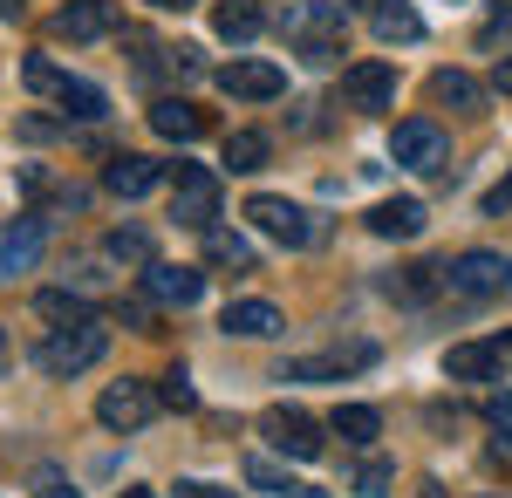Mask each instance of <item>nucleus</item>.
<instances>
[{
	"label": "nucleus",
	"instance_id": "1",
	"mask_svg": "<svg viewBox=\"0 0 512 498\" xmlns=\"http://www.w3.org/2000/svg\"><path fill=\"white\" fill-rule=\"evenodd\" d=\"M342 28H349V7L342 0H294L280 14V35L294 41L301 62H335L342 55Z\"/></svg>",
	"mask_w": 512,
	"mask_h": 498
},
{
	"label": "nucleus",
	"instance_id": "2",
	"mask_svg": "<svg viewBox=\"0 0 512 498\" xmlns=\"http://www.w3.org/2000/svg\"><path fill=\"white\" fill-rule=\"evenodd\" d=\"M103 348H110V328H103V321H76V328H55V335L35 348V369L55 376V383H69L89 362H103Z\"/></svg>",
	"mask_w": 512,
	"mask_h": 498
},
{
	"label": "nucleus",
	"instance_id": "3",
	"mask_svg": "<svg viewBox=\"0 0 512 498\" xmlns=\"http://www.w3.org/2000/svg\"><path fill=\"white\" fill-rule=\"evenodd\" d=\"M369 362H376V342H335V348H315V355L280 362L274 383H342V376L369 369Z\"/></svg>",
	"mask_w": 512,
	"mask_h": 498
},
{
	"label": "nucleus",
	"instance_id": "4",
	"mask_svg": "<svg viewBox=\"0 0 512 498\" xmlns=\"http://www.w3.org/2000/svg\"><path fill=\"white\" fill-rule=\"evenodd\" d=\"M444 287H451L458 301H492V294L512 287V260L492 253V246H472V253H458V260L444 267Z\"/></svg>",
	"mask_w": 512,
	"mask_h": 498
},
{
	"label": "nucleus",
	"instance_id": "5",
	"mask_svg": "<svg viewBox=\"0 0 512 498\" xmlns=\"http://www.w3.org/2000/svg\"><path fill=\"white\" fill-rule=\"evenodd\" d=\"M171 219L192 226V232H212V219H219V171L178 164L171 171Z\"/></svg>",
	"mask_w": 512,
	"mask_h": 498
},
{
	"label": "nucleus",
	"instance_id": "6",
	"mask_svg": "<svg viewBox=\"0 0 512 498\" xmlns=\"http://www.w3.org/2000/svg\"><path fill=\"white\" fill-rule=\"evenodd\" d=\"M246 219L267 232V239H280V246H315V239H321L315 212H308V205H294V198H274V192L246 198Z\"/></svg>",
	"mask_w": 512,
	"mask_h": 498
},
{
	"label": "nucleus",
	"instance_id": "7",
	"mask_svg": "<svg viewBox=\"0 0 512 498\" xmlns=\"http://www.w3.org/2000/svg\"><path fill=\"white\" fill-rule=\"evenodd\" d=\"M335 103L355 110V116H383L396 103V69H390V62H355V69H342Z\"/></svg>",
	"mask_w": 512,
	"mask_h": 498
},
{
	"label": "nucleus",
	"instance_id": "8",
	"mask_svg": "<svg viewBox=\"0 0 512 498\" xmlns=\"http://www.w3.org/2000/svg\"><path fill=\"white\" fill-rule=\"evenodd\" d=\"M260 430H267V444H274L280 458H294V464L321 458V423L308 417V410H294V403H274V410L260 417Z\"/></svg>",
	"mask_w": 512,
	"mask_h": 498
},
{
	"label": "nucleus",
	"instance_id": "9",
	"mask_svg": "<svg viewBox=\"0 0 512 498\" xmlns=\"http://www.w3.org/2000/svg\"><path fill=\"white\" fill-rule=\"evenodd\" d=\"M219 89L233 103H274V96H287V69L280 62H260V55H233L219 69Z\"/></svg>",
	"mask_w": 512,
	"mask_h": 498
},
{
	"label": "nucleus",
	"instance_id": "10",
	"mask_svg": "<svg viewBox=\"0 0 512 498\" xmlns=\"http://www.w3.org/2000/svg\"><path fill=\"white\" fill-rule=\"evenodd\" d=\"M151 417H158V389H144V383H110L96 396V423L103 430H144Z\"/></svg>",
	"mask_w": 512,
	"mask_h": 498
},
{
	"label": "nucleus",
	"instance_id": "11",
	"mask_svg": "<svg viewBox=\"0 0 512 498\" xmlns=\"http://www.w3.org/2000/svg\"><path fill=\"white\" fill-rule=\"evenodd\" d=\"M390 157L410 164V171H437V164H444V130H437L431 116H410V123H396Z\"/></svg>",
	"mask_w": 512,
	"mask_h": 498
},
{
	"label": "nucleus",
	"instance_id": "12",
	"mask_svg": "<svg viewBox=\"0 0 512 498\" xmlns=\"http://www.w3.org/2000/svg\"><path fill=\"white\" fill-rule=\"evenodd\" d=\"M41 246H48V219H14V226H0V280H14V273H35Z\"/></svg>",
	"mask_w": 512,
	"mask_h": 498
},
{
	"label": "nucleus",
	"instance_id": "13",
	"mask_svg": "<svg viewBox=\"0 0 512 498\" xmlns=\"http://www.w3.org/2000/svg\"><path fill=\"white\" fill-rule=\"evenodd\" d=\"M444 376L451 383H499L506 376V342H458L444 355Z\"/></svg>",
	"mask_w": 512,
	"mask_h": 498
},
{
	"label": "nucleus",
	"instance_id": "14",
	"mask_svg": "<svg viewBox=\"0 0 512 498\" xmlns=\"http://www.w3.org/2000/svg\"><path fill=\"white\" fill-rule=\"evenodd\" d=\"M117 0H69L62 14H55V35H69V41H103V35H117Z\"/></svg>",
	"mask_w": 512,
	"mask_h": 498
},
{
	"label": "nucleus",
	"instance_id": "15",
	"mask_svg": "<svg viewBox=\"0 0 512 498\" xmlns=\"http://www.w3.org/2000/svg\"><path fill=\"white\" fill-rule=\"evenodd\" d=\"M144 287H151V301H164V307H198L205 301V273L198 267H164V260H151V267H144Z\"/></svg>",
	"mask_w": 512,
	"mask_h": 498
},
{
	"label": "nucleus",
	"instance_id": "16",
	"mask_svg": "<svg viewBox=\"0 0 512 498\" xmlns=\"http://www.w3.org/2000/svg\"><path fill=\"white\" fill-rule=\"evenodd\" d=\"M219 328H226V335H239V342H267V335H280L287 321H280L274 301H226Z\"/></svg>",
	"mask_w": 512,
	"mask_h": 498
},
{
	"label": "nucleus",
	"instance_id": "17",
	"mask_svg": "<svg viewBox=\"0 0 512 498\" xmlns=\"http://www.w3.org/2000/svg\"><path fill=\"white\" fill-rule=\"evenodd\" d=\"M158 178H164V164H151V157H110L103 192H110V198H144Z\"/></svg>",
	"mask_w": 512,
	"mask_h": 498
},
{
	"label": "nucleus",
	"instance_id": "18",
	"mask_svg": "<svg viewBox=\"0 0 512 498\" xmlns=\"http://www.w3.org/2000/svg\"><path fill=\"white\" fill-rule=\"evenodd\" d=\"M424 226H431V219H424L417 198H383V205L369 212V232H376V239H417Z\"/></svg>",
	"mask_w": 512,
	"mask_h": 498
},
{
	"label": "nucleus",
	"instance_id": "19",
	"mask_svg": "<svg viewBox=\"0 0 512 498\" xmlns=\"http://www.w3.org/2000/svg\"><path fill=\"white\" fill-rule=\"evenodd\" d=\"M151 130L171 137V144H192V137H205V116H198L185 96H158V103H151Z\"/></svg>",
	"mask_w": 512,
	"mask_h": 498
},
{
	"label": "nucleus",
	"instance_id": "20",
	"mask_svg": "<svg viewBox=\"0 0 512 498\" xmlns=\"http://www.w3.org/2000/svg\"><path fill=\"white\" fill-rule=\"evenodd\" d=\"M212 28H219V41H253L260 28H267V14H260V0H219V14H212Z\"/></svg>",
	"mask_w": 512,
	"mask_h": 498
},
{
	"label": "nucleus",
	"instance_id": "21",
	"mask_svg": "<svg viewBox=\"0 0 512 498\" xmlns=\"http://www.w3.org/2000/svg\"><path fill=\"white\" fill-rule=\"evenodd\" d=\"M55 103H62V116H76V123H96V116H110V96L96 89V82L69 76L62 89H55Z\"/></svg>",
	"mask_w": 512,
	"mask_h": 498
},
{
	"label": "nucleus",
	"instance_id": "22",
	"mask_svg": "<svg viewBox=\"0 0 512 498\" xmlns=\"http://www.w3.org/2000/svg\"><path fill=\"white\" fill-rule=\"evenodd\" d=\"M369 21H376V35H383V41H424L417 7H403V0H376V7H369Z\"/></svg>",
	"mask_w": 512,
	"mask_h": 498
},
{
	"label": "nucleus",
	"instance_id": "23",
	"mask_svg": "<svg viewBox=\"0 0 512 498\" xmlns=\"http://www.w3.org/2000/svg\"><path fill=\"white\" fill-rule=\"evenodd\" d=\"M328 430H335L342 444H376V437H383V417H376L369 403H342V410L328 417Z\"/></svg>",
	"mask_w": 512,
	"mask_h": 498
},
{
	"label": "nucleus",
	"instance_id": "24",
	"mask_svg": "<svg viewBox=\"0 0 512 498\" xmlns=\"http://www.w3.org/2000/svg\"><path fill=\"white\" fill-rule=\"evenodd\" d=\"M103 253H110L117 267H151V260H158V246H151V232H137V226H117L110 239H103Z\"/></svg>",
	"mask_w": 512,
	"mask_h": 498
},
{
	"label": "nucleus",
	"instance_id": "25",
	"mask_svg": "<svg viewBox=\"0 0 512 498\" xmlns=\"http://www.w3.org/2000/svg\"><path fill=\"white\" fill-rule=\"evenodd\" d=\"M431 96H437V103H451V110H478V103H485V89H478L465 69H437V76H431Z\"/></svg>",
	"mask_w": 512,
	"mask_h": 498
},
{
	"label": "nucleus",
	"instance_id": "26",
	"mask_svg": "<svg viewBox=\"0 0 512 498\" xmlns=\"http://www.w3.org/2000/svg\"><path fill=\"white\" fill-rule=\"evenodd\" d=\"M383 287H390L396 301H431L437 287H444V267H403V273H390Z\"/></svg>",
	"mask_w": 512,
	"mask_h": 498
},
{
	"label": "nucleus",
	"instance_id": "27",
	"mask_svg": "<svg viewBox=\"0 0 512 498\" xmlns=\"http://www.w3.org/2000/svg\"><path fill=\"white\" fill-rule=\"evenodd\" d=\"M35 314H41V321H62V328H76V321H96V314H89V301H82V294H62V287L35 294Z\"/></svg>",
	"mask_w": 512,
	"mask_h": 498
},
{
	"label": "nucleus",
	"instance_id": "28",
	"mask_svg": "<svg viewBox=\"0 0 512 498\" xmlns=\"http://www.w3.org/2000/svg\"><path fill=\"white\" fill-rule=\"evenodd\" d=\"M267 157H274V144H267L260 130H233V137H226V164H233V171H260Z\"/></svg>",
	"mask_w": 512,
	"mask_h": 498
},
{
	"label": "nucleus",
	"instance_id": "29",
	"mask_svg": "<svg viewBox=\"0 0 512 498\" xmlns=\"http://www.w3.org/2000/svg\"><path fill=\"white\" fill-rule=\"evenodd\" d=\"M246 485H253V492H280V498H301V492H308V485H294L274 458H246Z\"/></svg>",
	"mask_w": 512,
	"mask_h": 498
},
{
	"label": "nucleus",
	"instance_id": "30",
	"mask_svg": "<svg viewBox=\"0 0 512 498\" xmlns=\"http://www.w3.org/2000/svg\"><path fill=\"white\" fill-rule=\"evenodd\" d=\"M205 260H212V267H253V246H246V239H239V232H205Z\"/></svg>",
	"mask_w": 512,
	"mask_h": 498
},
{
	"label": "nucleus",
	"instance_id": "31",
	"mask_svg": "<svg viewBox=\"0 0 512 498\" xmlns=\"http://www.w3.org/2000/svg\"><path fill=\"white\" fill-rule=\"evenodd\" d=\"M390 485H396V464L390 458H362V464H355V492H362V498H390Z\"/></svg>",
	"mask_w": 512,
	"mask_h": 498
},
{
	"label": "nucleus",
	"instance_id": "32",
	"mask_svg": "<svg viewBox=\"0 0 512 498\" xmlns=\"http://www.w3.org/2000/svg\"><path fill=\"white\" fill-rule=\"evenodd\" d=\"M21 82H28V89H41V96H55V89H62L69 76H62L48 55H28V62H21Z\"/></svg>",
	"mask_w": 512,
	"mask_h": 498
},
{
	"label": "nucleus",
	"instance_id": "33",
	"mask_svg": "<svg viewBox=\"0 0 512 498\" xmlns=\"http://www.w3.org/2000/svg\"><path fill=\"white\" fill-rule=\"evenodd\" d=\"M158 403H164V410H198L192 376H185V369H171V376H164V389H158Z\"/></svg>",
	"mask_w": 512,
	"mask_h": 498
},
{
	"label": "nucleus",
	"instance_id": "34",
	"mask_svg": "<svg viewBox=\"0 0 512 498\" xmlns=\"http://www.w3.org/2000/svg\"><path fill=\"white\" fill-rule=\"evenodd\" d=\"M35 498H82L62 471H35Z\"/></svg>",
	"mask_w": 512,
	"mask_h": 498
},
{
	"label": "nucleus",
	"instance_id": "35",
	"mask_svg": "<svg viewBox=\"0 0 512 498\" xmlns=\"http://www.w3.org/2000/svg\"><path fill=\"white\" fill-rule=\"evenodd\" d=\"M485 212H492V219H506V212H512V171L492 185V192H485Z\"/></svg>",
	"mask_w": 512,
	"mask_h": 498
},
{
	"label": "nucleus",
	"instance_id": "36",
	"mask_svg": "<svg viewBox=\"0 0 512 498\" xmlns=\"http://www.w3.org/2000/svg\"><path fill=\"white\" fill-rule=\"evenodd\" d=\"M178 498H239L226 485H205V478H178Z\"/></svg>",
	"mask_w": 512,
	"mask_h": 498
},
{
	"label": "nucleus",
	"instance_id": "37",
	"mask_svg": "<svg viewBox=\"0 0 512 498\" xmlns=\"http://www.w3.org/2000/svg\"><path fill=\"white\" fill-rule=\"evenodd\" d=\"M485 423H492V430H506V437H512V396H492V403H485Z\"/></svg>",
	"mask_w": 512,
	"mask_h": 498
},
{
	"label": "nucleus",
	"instance_id": "38",
	"mask_svg": "<svg viewBox=\"0 0 512 498\" xmlns=\"http://www.w3.org/2000/svg\"><path fill=\"white\" fill-rule=\"evenodd\" d=\"M21 192H28V198L48 192V171H41V164H28V171H21Z\"/></svg>",
	"mask_w": 512,
	"mask_h": 498
},
{
	"label": "nucleus",
	"instance_id": "39",
	"mask_svg": "<svg viewBox=\"0 0 512 498\" xmlns=\"http://www.w3.org/2000/svg\"><path fill=\"white\" fill-rule=\"evenodd\" d=\"M492 89H499V96H512V55H499V69H492Z\"/></svg>",
	"mask_w": 512,
	"mask_h": 498
},
{
	"label": "nucleus",
	"instance_id": "40",
	"mask_svg": "<svg viewBox=\"0 0 512 498\" xmlns=\"http://www.w3.org/2000/svg\"><path fill=\"white\" fill-rule=\"evenodd\" d=\"M492 464H512V437L499 430V444H492Z\"/></svg>",
	"mask_w": 512,
	"mask_h": 498
},
{
	"label": "nucleus",
	"instance_id": "41",
	"mask_svg": "<svg viewBox=\"0 0 512 498\" xmlns=\"http://www.w3.org/2000/svg\"><path fill=\"white\" fill-rule=\"evenodd\" d=\"M158 14H185V7H198V0H151Z\"/></svg>",
	"mask_w": 512,
	"mask_h": 498
},
{
	"label": "nucleus",
	"instance_id": "42",
	"mask_svg": "<svg viewBox=\"0 0 512 498\" xmlns=\"http://www.w3.org/2000/svg\"><path fill=\"white\" fill-rule=\"evenodd\" d=\"M117 498H158V492H144V485H130V492H117Z\"/></svg>",
	"mask_w": 512,
	"mask_h": 498
},
{
	"label": "nucleus",
	"instance_id": "43",
	"mask_svg": "<svg viewBox=\"0 0 512 498\" xmlns=\"http://www.w3.org/2000/svg\"><path fill=\"white\" fill-rule=\"evenodd\" d=\"M0 14H21V0H0Z\"/></svg>",
	"mask_w": 512,
	"mask_h": 498
},
{
	"label": "nucleus",
	"instance_id": "44",
	"mask_svg": "<svg viewBox=\"0 0 512 498\" xmlns=\"http://www.w3.org/2000/svg\"><path fill=\"white\" fill-rule=\"evenodd\" d=\"M342 7H362V0H342Z\"/></svg>",
	"mask_w": 512,
	"mask_h": 498
},
{
	"label": "nucleus",
	"instance_id": "45",
	"mask_svg": "<svg viewBox=\"0 0 512 498\" xmlns=\"http://www.w3.org/2000/svg\"><path fill=\"white\" fill-rule=\"evenodd\" d=\"M0 355H7V335H0Z\"/></svg>",
	"mask_w": 512,
	"mask_h": 498
},
{
	"label": "nucleus",
	"instance_id": "46",
	"mask_svg": "<svg viewBox=\"0 0 512 498\" xmlns=\"http://www.w3.org/2000/svg\"><path fill=\"white\" fill-rule=\"evenodd\" d=\"M506 348H512V328H506Z\"/></svg>",
	"mask_w": 512,
	"mask_h": 498
},
{
	"label": "nucleus",
	"instance_id": "47",
	"mask_svg": "<svg viewBox=\"0 0 512 498\" xmlns=\"http://www.w3.org/2000/svg\"><path fill=\"white\" fill-rule=\"evenodd\" d=\"M424 498H437V492H424Z\"/></svg>",
	"mask_w": 512,
	"mask_h": 498
}]
</instances>
